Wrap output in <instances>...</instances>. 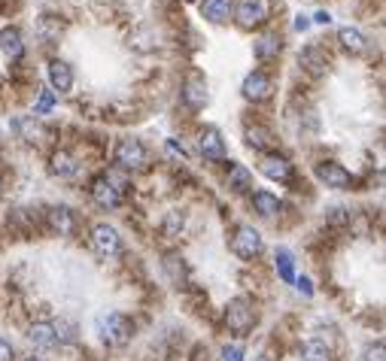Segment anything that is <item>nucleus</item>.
Listing matches in <instances>:
<instances>
[{"label":"nucleus","instance_id":"1","mask_svg":"<svg viewBox=\"0 0 386 361\" xmlns=\"http://www.w3.org/2000/svg\"><path fill=\"white\" fill-rule=\"evenodd\" d=\"M95 328H98V337L104 340L107 346H122V343L131 337L128 319L122 313H116V310H100L95 319Z\"/></svg>","mask_w":386,"mask_h":361},{"label":"nucleus","instance_id":"2","mask_svg":"<svg viewBox=\"0 0 386 361\" xmlns=\"http://www.w3.org/2000/svg\"><path fill=\"white\" fill-rule=\"evenodd\" d=\"M225 325H229V331H234L238 337L253 331L256 313H253V307H249V300H243V298L229 300V307H225Z\"/></svg>","mask_w":386,"mask_h":361},{"label":"nucleus","instance_id":"3","mask_svg":"<svg viewBox=\"0 0 386 361\" xmlns=\"http://www.w3.org/2000/svg\"><path fill=\"white\" fill-rule=\"evenodd\" d=\"M116 164L125 167V170H144V167L149 164L146 146L134 137L119 140V146H116Z\"/></svg>","mask_w":386,"mask_h":361},{"label":"nucleus","instance_id":"4","mask_svg":"<svg viewBox=\"0 0 386 361\" xmlns=\"http://www.w3.org/2000/svg\"><path fill=\"white\" fill-rule=\"evenodd\" d=\"M91 249H95L100 258H116L122 252L119 231H116L113 225H107V222L95 225V228H91Z\"/></svg>","mask_w":386,"mask_h":361},{"label":"nucleus","instance_id":"5","mask_svg":"<svg viewBox=\"0 0 386 361\" xmlns=\"http://www.w3.org/2000/svg\"><path fill=\"white\" fill-rule=\"evenodd\" d=\"M234 19H238L240 28H258L271 19V3L268 0H240L234 6Z\"/></svg>","mask_w":386,"mask_h":361},{"label":"nucleus","instance_id":"6","mask_svg":"<svg viewBox=\"0 0 386 361\" xmlns=\"http://www.w3.org/2000/svg\"><path fill=\"white\" fill-rule=\"evenodd\" d=\"M231 246H234V252H238L240 258H247V262H249V258H256L258 252H262V237H258L256 228L243 225V228H238V234H234Z\"/></svg>","mask_w":386,"mask_h":361},{"label":"nucleus","instance_id":"7","mask_svg":"<svg viewBox=\"0 0 386 361\" xmlns=\"http://www.w3.org/2000/svg\"><path fill=\"white\" fill-rule=\"evenodd\" d=\"M316 176H320L329 188H338V191L350 188V182H353V179H350V173L343 170L338 161H320V164H316Z\"/></svg>","mask_w":386,"mask_h":361},{"label":"nucleus","instance_id":"8","mask_svg":"<svg viewBox=\"0 0 386 361\" xmlns=\"http://www.w3.org/2000/svg\"><path fill=\"white\" fill-rule=\"evenodd\" d=\"M91 200H95L98 207H104V209H116L122 204V195H119V188L113 186V179H95L91 182Z\"/></svg>","mask_w":386,"mask_h":361},{"label":"nucleus","instance_id":"9","mask_svg":"<svg viewBox=\"0 0 386 361\" xmlns=\"http://www.w3.org/2000/svg\"><path fill=\"white\" fill-rule=\"evenodd\" d=\"M198 149H201V155H204V158H210V161H222V158H225L222 134L216 128H204L198 134Z\"/></svg>","mask_w":386,"mask_h":361},{"label":"nucleus","instance_id":"10","mask_svg":"<svg viewBox=\"0 0 386 361\" xmlns=\"http://www.w3.org/2000/svg\"><path fill=\"white\" fill-rule=\"evenodd\" d=\"M258 167H262V173L268 176V179H274V182H289L292 179V164L286 161V158H280V155H265Z\"/></svg>","mask_w":386,"mask_h":361},{"label":"nucleus","instance_id":"11","mask_svg":"<svg viewBox=\"0 0 386 361\" xmlns=\"http://www.w3.org/2000/svg\"><path fill=\"white\" fill-rule=\"evenodd\" d=\"M49 228H52L58 237H70V234L77 231V219H73V213L67 207H52L49 209Z\"/></svg>","mask_w":386,"mask_h":361},{"label":"nucleus","instance_id":"12","mask_svg":"<svg viewBox=\"0 0 386 361\" xmlns=\"http://www.w3.org/2000/svg\"><path fill=\"white\" fill-rule=\"evenodd\" d=\"M162 267H164L167 280H171L173 285H186L189 282V264H186V258H183V255H177V252H167Z\"/></svg>","mask_w":386,"mask_h":361},{"label":"nucleus","instance_id":"13","mask_svg":"<svg viewBox=\"0 0 386 361\" xmlns=\"http://www.w3.org/2000/svg\"><path fill=\"white\" fill-rule=\"evenodd\" d=\"M49 82H52L55 91H70L73 88V70H70V64L61 61V58L49 61Z\"/></svg>","mask_w":386,"mask_h":361},{"label":"nucleus","instance_id":"14","mask_svg":"<svg viewBox=\"0 0 386 361\" xmlns=\"http://www.w3.org/2000/svg\"><path fill=\"white\" fill-rule=\"evenodd\" d=\"M183 104H186L189 110H201V106L207 104V86H204V79H198V77L186 79V86H183Z\"/></svg>","mask_w":386,"mask_h":361},{"label":"nucleus","instance_id":"15","mask_svg":"<svg viewBox=\"0 0 386 361\" xmlns=\"http://www.w3.org/2000/svg\"><path fill=\"white\" fill-rule=\"evenodd\" d=\"M301 67H304L307 73H314V77H323V73L329 70V55H325L320 46H307L304 52H301Z\"/></svg>","mask_w":386,"mask_h":361},{"label":"nucleus","instance_id":"16","mask_svg":"<svg viewBox=\"0 0 386 361\" xmlns=\"http://www.w3.org/2000/svg\"><path fill=\"white\" fill-rule=\"evenodd\" d=\"M28 340H31L37 349H55V346H58L52 322H33L31 328H28Z\"/></svg>","mask_w":386,"mask_h":361},{"label":"nucleus","instance_id":"17","mask_svg":"<svg viewBox=\"0 0 386 361\" xmlns=\"http://www.w3.org/2000/svg\"><path fill=\"white\" fill-rule=\"evenodd\" d=\"M268 95H271V79L265 73H249L243 79V97L247 100H265Z\"/></svg>","mask_w":386,"mask_h":361},{"label":"nucleus","instance_id":"18","mask_svg":"<svg viewBox=\"0 0 386 361\" xmlns=\"http://www.w3.org/2000/svg\"><path fill=\"white\" fill-rule=\"evenodd\" d=\"M243 137H247V146H249V149H258V152H268V149L277 146L274 134L268 131V128H262V125H249Z\"/></svg>","mask_w":386,"mask_h":361},{"label":"nucleus","instance_id":"19","mask_svg":"<svg viewBox=\"0 0 386 361\" xmlns=\"http://www.w3.org/2000/svg\"><path fill=\"white\" fill-rule=\"evenodd\" d=\"M0 49H3V55L6 58H22V52H24V43H22V33H19V28H3L0 31Z\"/></svg>","mask_w":386,"mask_h":361},{"label":"nucleus","instance_id":"20","mask_svg":"<svg viewBox=\"0 0 386 361\" xmlns=\"http://www.w3.org/2000/svg\"><path fill=\"white\" fill-rule=\"evenodd\" d=\"M13 128L19 131V134H22V137L28 140V143H33V140L40 143V140L46 137V128H43V125H40L37 119H31V115H19V119L13 122Z\"/></svg>","mask_w":386,"mask_h":361},{"label":"nucleus","instance_id":"21","mask_svg":"<svg viewBox=\"0 0 386 361\" xmlns=\"http://www.w3.org/2000/svg\"><path fill=\"white\" fill-rule=\"evenodd\" d=\"M201 13H204V19L222 24V22H229V15H231V0H204Z\"/></svg>","mask_w":386,"mask_h":361},{"label":"nucleus","instance_id":"22","mask_svg":"<svg viewBox=\"0 0 386 361\" xmlns=\"http://www.w3.org/2000/svg\"><path fill=\"white\" fill-rule=\"evenodd\" d=\"M253 204H256V213L262 216V219H274V216L280 213V198L271 195V191H256Z\"/></svg>","mask_w":386,"mask_h":361},{"label":"nucleus","instance_id":"23","mask_svg":"<svg viewBox=\"0 0 386 361\" xmlns=\"http://www.w3.org/2000/svg\"><path fill=\"white\" fill-rule=\"evenodd\" d=\"M52 173L61 176V179H73V176L79 173L77 158L67 155V152H55V155H52Z\"/></svg>","mask_w":386,"mask_h":361},{"label":"nucleus","instance_id":"24","mask_svg":"<svg viewBox=\"0 0 386 361\" xmlns=\"http://www.w3.org/2000/svg\"><path fill=\"white\" fill-rule=\"evenodd\" d=\"M229 188L231 191H249L253 188V170L243 164H234L229 170Z\"/></svg>","mask_w":386,"mask_h":361},{"label":"nucleus","instance_id":"25","mask_svg":"<svg viewBox=\"0 0 386 361\" xmlns=\"http://www.w3.org/2000/svg\"><path fill=\"white\" fill-rule=\"evenodd\" d=\"M338 43L347 49V52H353V55H359L365 49V37L359 33L356 28H341L338 31Z\"/></svg>","mask_w":386,"mask_h":361},{"label":"nucleus","instance_id":"26","mask_svg":"<svg viewBox=\"0 0 386 361\" xmlns=\"http://www.w3.org/2000/svg\"><path fill=\"white\" fill-rule=\"evenodd\" d=\"M277 52H280V37H277V33H268V37H262L256 43V58H258V61L277 58Z\"/></svg>","mask_w":386,"mask_h":361},{"label":"nucleus","instance_id":"27","mask_svg":"<svg viewBox=\"0 0 386 361\" xmlns=\"http://www.w3.org/2000/svg\"><path fill=\"white\" fill-rule=\"evenodd\" d=\"M274 262H277V271H280V280L286 282H295V271H292V252L289 249H277L274 252Z\"/></svg>","mask_w":386,"mask_h":361},{"label":"nucleus","instance_id":"28","mask_svg":"<svg viewBox=\"0 0 386 361\" xmlns=\"http://www.w3.org/2000/svg\"><path fill=\"white\" fill-rule=\"evenodd\" d=\"M301 358L304 361H332V352L325 343L310 340V343H304V349H301Z\"/></svg>","mask_w":386,"mask_h":361},{"label":"nucleus","instance_id":"29","mask_svg":"<svg viewBox=\"0 0 386 361\" xmlns=\"http://www.w3.org/2000/svg\"><path fill=\"white\" fill-rule=\"evenodd\" d=\"M52 328H55L58 346H61V343H77V325H73V322H67V319H58V322H52Z\"/></svg>","mask_w":386,"mask_h":361},{"label":"nucleus","instance_id":"30","mask_svg":"<svg viewBox=\"0 0 386 361\" xmlns=\"http://www.w3.org/2000/svg\"><path fill=\"white\" fill-rule=\"evenodd\" d=\"M52 106H55V91L52 88H43V91H40V97H37V106H33V113L46 115L49 110H52Z\"/></svg>","mask_w":386,"mask_h":361},{"label":"nucleus","instance_id":"31","mask_svg":"<svg viewBox=\"0 0 386 361\" xmlns=\"http://www.w3.org/2000/svg\"><path fill=\"white\" fill-rule=\"evenodd\" d=\"M183 228V213H167V219H164V234L167 237H173Z\"/></svg>","mask_w":386,"mask_h":361},{"label":"nucleus","instance_id":"32","mask_svg":"<svg viewBox=\"0 0 386 361\" xmlns=\"http://www.w3.org/2000/svg\"><path fill=\"white\" fill-rule=\"evenodd\" d=\"M222 358L225 361H243V349L234 346V343H231V346H222Z\"/></svg>","mask_w":386,"mask_h":361},{"label":"nucleus","instance_id":"33","mask_svg":"<svg viewBox=\"0 0 386 361\" xmlns=\"http://www.w3.org/2000/svg\"><path fill=\"white\" fill-rule=\"evenodd\" d=\"M383 343H374V346H368V352H365V361H383Z\"/></svg>","mask_w":386,"mask_h":361},{"label":"nucleus","instance_id":"34","mask_svg":"<svg viewBox=\"0 0 386 361\" xmlns=\"http://www.w3.org/2000/svg\"><path fill=\"white\" fill-rule=\"evenodd\" d=\"M295 285H298V291H304V295L310 298V295H314V282H310L307 280V276H298V280H295Z\"/></svg>","mask_w":386,"mask_h":361},{"label":"nucleus","instance_id":"35","mask_svg":"<svg viewBox=\"0 0 386 361\" xmlns=\"http://www.w3.org/2000/svg\"><path fill=\"white\" fill-rule=\"evenodd\" d=\"M0 361H13V346H10V340H3V337H0Z\"/></svg>","mask_w":386,"mask_h":361},{"label":"nucleus","instance_id":"36","mask_svg":"<svg viewBox=\"0 0 386 361\" xmlns=\"http://www.w3.org/2000/svg\"><path fill=\"white\" fill-rule=\"evenodd\" d=\"M314 22H316V24H329V22H332V15H329V13H316V15H314Z\"/></svg>","mask_w":386,"mask_h":361},{"label":"nucleus","instance_id":"37","mask_svg":"<svg viewBox=\"0 0 386 361\" xmlns=\"http://www.w3.org/2000/svg\"><path fill=\"white\" fill-rule=\"evenodd\" d=\"M295 28H298V31H307V28H310V22H307V15H298V22H295Z\"/></svg>","mask_w":386,"mask_h":361},{"label":"nucleus","instance_id":"38","mask_svg":"<svg viewBox=\"0 0 386 361\" xmlns=\"http://www.w3.org/2000/svg\"><path fill=\"white\" fill-rule=\"evenodd\" d=\"M258 361H274L271 355H258Z\"/></svg>","mask_w":386,"mask_h":361},{"label":"nucleus","instance_id":"39","mask_svg":"<svg viewBox=\"0 0 386 361\" xmlns=\"http://www.w3.org/2000/svg\"><path fill=\"white\" fill-rule=\"evenodd\" d=\"M24 361H43V358H24Z\"/></svg>","mask_w":386,"mask_h":361},{"label":"nucleus","instance_id":"40","mask_svg":"<svg viewBox=\"0 0 386 361\" xmlns=\"http://www.w3.org/2000/svg\"><path fill=\"white\" fill-rule=\"evenodd\" d=\"M186 3H192V0H186Z\"/></svg>","mask_w":386,"mask_h":361}]
</instances>
